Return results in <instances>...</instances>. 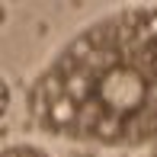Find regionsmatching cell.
<instances>
[{"mask_svg":"<svg viewBox=\"0 0 157 157\" xmlns=\"http://www.w3.org/2000/svg\"><path fill=\"white\" fill-rule=\"evenodd\" d=\"M29 116L77 144H157V6H125L77 29L35 74Z\"/></svg>","mask_w":157,"mask_h":157,"instance_id":"cell-1","label":"cell"},{"mask_svg":"<svg viewBox=\"0 0 157 157\" xmlns=\"http://www.w3.org/2000/svg\"><path fill=\"white\" fill-rule=\"evenodd\" d=\"M3 157H52V154L42 151V147H35V144H6Z\"/></svg>","mask_w":157,"mask_h":157,"instance_id":"cell-2","label":"cell"}]
</instances>
